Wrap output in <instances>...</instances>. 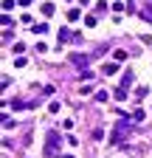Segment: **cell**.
<instances>
[{
	"label": "cell",
	"instance_id": "6da1fadb",
	"mask_svg": "<svg viewBox=\"0 0 152 158\" xmlns=\"http://www.w3.org/2000/svg\"><path fill=\"white\" fill-rule=\"evenodd\" d=\"M130 133V122H127V118H124V122H118L116 124V130H113V135H110V144L113 147H116V144H121V138Z\"/></svg>",
	"mask_w": 152,
	"mask_h": 158
},
{
	"label": "cell",
	"instance_id": "7a4b0ae2",
	"mask_svg": "<svg viewBox=\"0 0 152 158\" xmlns=\"http://www.w3.org/2000/svg\"><path fill=\"white\" fill-rule=\"evenodd\" d=\"M56 144H59V133H48V141H45V155L51 158V155H56Z\"/></svg>",
	"mask_w": 152,
	"mask_h": 158
},
{
	"label": "cell",
	"instance_id": "3957f363",
	"mask_svg": "<svg viewBox=\"0 0 152 158\" xmlns=\"http://www.w3.org/2000/svg\"><path fill=\"white\" fill-rule=\"evenodd\" d=\"M70 34H73V31H68V28H59V34H56V40H59V45H62V43H68V40H73Z\"/></svg>",
	"mask_w": 152,
	"mask_h": 158
},
{
	"label": "cell",
	"instance_id": "277c9868",
	"mask_svg": "<svg viewBox=\"0 0 152 158\" xmlns=\"http://www.w3.org/2000/svg\"><path fill=\"white\" fill-rule=\"evenodd\" d=\"M102 71L113 76V73H116V71H118V65H116V62H104V68H102Z\"/></svg>",
	"mask_w": 152,
	"mask_h": 158
},
{
	"label": "cell",
	"instance_id": "5b68a950",
	"mask_svg": "<svg viewBox=\"0 0 152 158\" xmlns=\"http://www.w3.org/2000/svg\"><path fill=\"white\" fill-rule=\"evenodd\" d=\"M144 116H146V113H144L141 107H138V110H132V122H144Z\"/></svg>",
	"mask_w": 152,
	"mask_h": 158
},
{
	"label": "cell",
	"instance_id": "8992f818",
	"mask_svg": "<svg viewBox=\"0 0 152 158\" xmlns=\"http://www.w3.org/2000/svg\"><path fill=\"white\" fill-rule=\"evenodd\" d=\"M113 59H116V62H124V59H127V51H121V48H118L116 54H113Z\"/></svg>",
	"mask_w": 152,
	"mask_h": 158
},
{
	"label": "cell",
	"instance_id": "52a82bcc",
	"mask_svg": "<svg viewBox=\"0 0 152 158\" xmlns=\"http://www.w3.org/2000/svg\"><path fill=\"white\" fill-rule=\"evenodd\" d=\"M107 99H110L107 90H96V102H107Z\"/></svg>",
	"mask_w": 152,
	"mask_h": 158
},
{
	"label": "cell",
	"instance_id": "ba28073f",
	"mask_svg": "<svg viewBox=\"0 0 152 158\" xmlns=\"http://www.w3.org/2000/svg\"><path fill=\"white\" fill-rule=\"evenodd\" d=\"M42 14L51 17V14H54V3H42Z\"/></svg>",
	"mask_w": 152,
	"mask_h": 158
},
{
	"label": "cell",
	"instance_id": "9c48e42d",
	"mask_svg": "<svg viewBox=\"0 0 152 158\" xmlns=\"http://www.w3.org/2000/svg\"><path fill=\"white\" fill-rule=\"evenodd\" d=\"M68 20H70V23H73V20H79V9H70L68 11Z\"/></svg>",
	"mask_w": 152,
	"mask_h": 158
},
{
	"label": "cell",
	"instance_id": "30bf717a",
	"mask_svg": "<svg viewBox=\"0 0 152 158\" xmlns=\"http://www.w3.org/2000/svg\"><path fill=\"white\" fill-rule=\"evenodd\" d=\"M45 31H48V26H45V23H40V26H34V34H45Z\"/></svg>",
	"mask_w": 152,
	"mask_h": 158
},
{
	"label": "cell",
	"instance_id": "8fae6325",
	"mask_svg": "<svg viewBox=\"0 0 152 158\" xmlns=\"http://www.w3.org/2000/svg\"><path fill=\"white\" fill-rule=\"evenodd\" d=\"M85 26H90V28H93V26H96V17H93V14H87V17H85Z\"/></svg>",
	"mask_w": 152,
	"mask_h": 158
},
{
	"label": "cell",
	"instance_id": "7c38bea8",
	"mask_svg": "<svg viewBox=\"0 0 152 158\" xmlns=\"http://www.w3.org/2000/svg\"><path fill=\"white\" fill-rule=\"evenodd\" d=\"M121 85L127 88V85H132V73H124V79H121Z\"/></svg>",
	"mask_w": 152,
	"mask_h": 158
},
{
	"label": "cell",
	"instance_id": "4fadbf2b",
	"mask_svg": "<svg viewBox=\"0 0 152 158\" xmlns=\"http://www.w3.org/2000/svg\"><path fill=\"white\" fill-rule=\"evenodd\" d=\"M149 3H152V0H149Z\"/></svg>",
	"mask_w": 152,
	"mask_h": 158
}]
</instances>
